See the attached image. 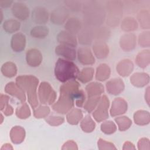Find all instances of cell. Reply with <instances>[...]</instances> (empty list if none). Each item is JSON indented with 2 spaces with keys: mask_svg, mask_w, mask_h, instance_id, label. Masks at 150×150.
Instances as JSON below:
<instances>
[{
  "mask_svg": "<svg viewBox=\"0 0 150 150\" xmlns=\"http://www.w3.org/2000/svg\"><path fill=\"white\" fill-rule=\"evenodd\" d=\"M109 105L110 101L108 97L107 96L103 95L101 97L96 110L93 112V117L97 122H100L108 118Z\"/></svg>",
  "mask_w": 150,
  "mask_h": 150,
  "instance_id": "7",
  "label": "cell"
},
{
  "mask_svg": "<svg viewBox=\"0 0 150 150\" xmlns=\"http://www.w3.org/2000/svg\"><path fill=\"white\" fill-rule=\"evenodd\" d=\"M101 130L104 134L110 135L117 131V126L112 121H106L101 124Z\"/></svg>",
  "mask_w": 150,
  "mask_h": 150,
  "instance_id": "42",
  "label": "cell"
},
{
  "mask_svg": "<svg viewBox=\"0 0 150 150\" xmlns=\"http://www.w3.org/2000/svg\"><path fill=\"white\" fill-rule=\"evenodd\" d=\"M128 109L127 101L122 98H115L111 104L110 108V115L112 117H115L125 113Z\"/></svg>",
  "mask_w": 150,
  "mask_h": 150,
  "instance_id": "12",
  "label": "cell"
},
{
  "mask_svg": "<svg viewBox=\"0 0 150 150\" xmlns=\"http://www.w3.org/2000/svg\"><path fill=\"white\" fill-rule=\"evenodd\" d=\"M114 120L118 125V129L120 131H124L128 129L132 125L131 120L126 116L117 117Z\"/></svg>",
  "mask_w": 150,
  "mask_h": 150,
  "instance_id": "39",
  "label": "cell"
},
{
  "mask_svg": "<svg viewBox=\"0 0 150 150\" xmlns=\"http://www.w3.org/2000/svg\"><path fill=\"white\" fill-rule=\"evenodd\" d=\"M107 91L112 95L117 96L122 93L125 85L124 81L120 78H114L108 81L105 84Z\"/></svg>",
  "mask_w": 150,
  "mask_h": 150,
  "instance_id": "9",
  "label": "cell"
},
{
  "mask_svg": "<svg viewBox=\"0 0 150 150\" xmlns=\"http://www.w3.org/2000/svg\"><path fill=\"white\" fill-rule=\"evenodd\" d=\"M2 112L6 116H10L13 113V108L10 104H8L4 109Z\"/></svg>",
  "mask_w": 150,
  "mask_h": 150,
  "instance_id": "52",
  "label": "cell"
},
{
  "mask_svg": "<svg viewBox=\"0 0 150 150\" xmlns=\"http://www.w3.org/2000/svg\"><path fill=\"white\" fill-rule=\"evenodd\" d=\"M149 37H150V35H149V31L142 32L139 35V38H138L139 45L142 47H149V45H150Z\"/></svg>",
  "mask_w": 150,
  "mask_h": 150,
  "instance_id": "44",
  "label": "cell"
},
{
  "mask_svg": "<svg viewBox=\"0 0 150 150\" xmlns=\"http://www.w3.org/2000/svg\"><path fill=\"white\" fill-rule=\"evenodd\" d=\"M22 104L17 107L15 111L16 115L21 119H26L30 115V110L26 103H22Z\"/></svg>",
  "mask_w": 150,
  "mask_h": 150,
  "instance_id": "41",
  "label": "cell"
},
{
  "mask_svg": "<svg viewBox=\"0 0 150 150\" xmlns=\"http://www.w3.org/2000/svg\"><path fill=\"white\" fill-rule=\"evenodd\" d=\"M101 98V96H93L91 97H88L86 102L84 103L83 105L84 108L88 112H91L97 107L98 104Z\"/></svg>",
  "mask_w": 150,
  "mask_h": 150,
  "instance_id": "40",
  "label": "cell"
},
{
  "mask_svg": "<svg viewBox=\"0 0 150 150\" xmlns=\"http://www.w3.org/2000/svg\"><path fill=\"white\" fill-rule=\"evenodd\" d=\"M94 73V69L93 67H85L80 71L77 79L83 83H88L93 79Z\"/></svg>",
  "mask_w": 150,
  "mask_h": 150,
  "instance_id": "35",
  "label": "cell"
},
{
  "mask_svg": "<svg viewBox=\"0 0 150 150\" xmlns=\"http://www.w3.org/2000/svg\"><path fill=\"white\" fill-rule=\"evenodd\" d=\"M77 58L80 63L84 65H91L95 63V58L91 49L87 47H82L78 49L77 52Z\"/></svg>",
  "mask_w": 150,
  "mask_h": 150,
  "instance_id": "10",
  "label": "cell"
},
{
  "mask_svg": "<svg viewBox=\"0 0 150 150\" xmlns=\"http://www.w3.org/2000/svg\"><path fill=\"white\" fill-rule=\"evenodd\" d=\"M38 97L42 104L52 105L54 103L57 94L49 83L43 81L39 86Z\"/></svg>",
  "mask_w": 150,
  "mask_h": 150,
  "instance_id": "6",
  "label": "cell"
},
{
  "mask_svg": "<svg viewBox=\"0 0 150 150\" xmlns=\"http://www.w3.org/2000/svg\"><path fill=\"white\" fill-rule=\"evenodd\" d=\"M13 2L12 1H9V0H1L0 1V6L2 8H7L10 7L12 3Z\"/></svg>",
  "mask_w": 150,
  "mask_h": 150,
  "instance_id": "53",
  "label": "cell"
},
{
  "mask_svg": "<svg viewBox=\"0 0 150 150\" xmlns=\"http://www.w3.org/2000/svg\"><path fill=\"white\" fill-rule=\"evenodd\" d=\"M106 23L110 27H116L122 16L123 4L120 1H109L106 4Z\"/></svg>",
  "mask_w": 150,
  "mask_h": 150,
  "instance_id": "5",
  "label": "cell"
},
{
  "mask_svg": "<svg viewBox=\"0 0 150 150\" xmlns=\"http://www.w3.org/2000/svg\"><path fill=\"white\" fill-rule=\"evenodd\" d=\"M123 149H135L134 145L131 142L127 141L123 145Z\"/></svg>",
  "mask_w": 150,
  "mask_h": 150,
  "instance_id": "54",
  "label": "cell"
},
{
  "mask_svg": "<svg viewBox=\"0 0 150 150\" xmlns=\"http://www.w3.org/2000/svg\"><path fill=\"white\" fill-rule=\"evenodd\" d=\"M64 3L67 6V8L73 11H79L81 10L83 5L81 1H64Z\"/></svg>",
  "mask_w": 150,
  "mask_h": 150,
  "instance_id": "45",
  "label": "cell"
},
{
  "mask_svg": "<svg viewBox=\"0 0 150 150\" xmlns=\"http://www.w3.org/2000/svg\"><path fill=\"white\" fill-rule=\"evenodd\" d=\"M25 137V129L21 126L13 127L10 132V138L13 144L22 143Z\"/></svg>",
  "mask_w": 150,
  "mask_h": 150,
  "instance_id": "25",
  "label": "cell"
},
{
  "mask_svg": "<svg viewBox=\"0 0 150 150\" xmlns=\"http://www.w3.org/2000/svg\"><path fill=\"white\" fill-rule=\"evenodd\" d=\"M93 50L95 56L98 59H104L109 53V48L105 42L97 40L93 46Z\"/></svg>",
  "mask_w": 150,
  "mask_h": 150,
  "instance_id": "24",
  "label": "cell"
},
{
  "mask_svg": "<svg viewBox=\"0 0 150 150\" xmlns=\"http://www.w3.org/2000/svg\"><path fill=\"white\" fill-rule=\"evenodd\" d=\"M138 149H149V141L146 138H141L138 142Z\"/></svg>",
  "mask_w": 150,
  "mask_h": 150,
  "instance_id": "49",
  "label": "cell"
},
{
  "mask_svg": "<svg viewBox=\"0 0 150 150\" xmlns=\"http://www.w3.org/2000/svg\"><path fill=\"white\" fill-rule=\"evenodd\" d=\"M68 16V9L64 6H59L51 12L50 18L51 22L53 24L62 25L66 22Z\"/></svg>",
  "mask_w": 150,
  "mask_h": 150,
  "instance_id": "8",
  "label": "cell"
},
{
  "mask_svg": "<svg viewBox=\"0 0 150 150\" xmlns=\"http://www.w3.org/2000/svg\"><path fill=\"white\" fill-rule=\"evenodd\" d=\"M134 121L139 125H145L149 123L150 115L148 111L145 110H138L134 114Z\"/></svg>",
  "mask_w": 150,
  "mask_h": 150,
  "instance_id": "28",
  "label": "cell"
},
{
  "mask_svg": "<svg viewBox=\"0 0 150 150\" xmlns=\"http://www.w3.org/2000/svg\"><path fill=\"white\" fill-rule=\"evenodd\" d=\"M45 121L51 126H57L64 122V118L63 117L51 115L46 118Z\"/></svg>",
  "mask_w": 150,
  "mask_h": 150,
  "instance_id": "46",
  "label": "cell"
},
{
  "mask_svg": "<svg viewBox=\"0 0 150 150\" xmlns=\"http://www.w3.org/2000/svg\"><path fill=\"white\" fill-rule=\"evenodd\" d=\"M0 14L1 15V23L2 21V19H3V13H2V10H0Z\"/></svg>",
  "mask_w": 150,
  "mask_h": 150,
  "instance_id": "57",
  "label": "cell"
},
{
  "mask_svg": "<svg viewBox=\"0 0 150 150\" xmlns=\"http://www.w3.org/2000/svg\"><path fill=\"white\" fill-rule=\"evenodd\" d=\"M42 55L40 52L36 49H30L26 52V60L30 67H38L42 62Z\"/></svg>",
  "mask_w": 150,
  "mask_h": 150,
  "instance_id": "17",
  "label": "cell"
},
{
  "mask_svg": "<svg viewBox=\"0 0 150 150\" xmlns=\"http://www.w3.org/2000/svg\"><path fill=\"white\" fill-rule=\"evenodd\" d=\"M111 74L110 67L105 63L100 64L96 69V79L98 81H104L107 80Z\"/></svg>",
  "mask_w": 150,
  "mask_h": 150,
  "instance_id": "27",
  "label": "cell"
},
{
  "mask_svg": "<svg viewBox=\"0 0 150 150\" xmlns=\"http://www.w3.org/2000/svg\"><path fill=\"white\" fill-rule=\"evenodd\" d=\"M137 19L142 29H149V12L148 11L142 9L140 11L137 15Z\"/></svg>",
  "mask_w": 150,
  "mask_h": 150,
  "instance_id": "36",
  "label": "cell"
},
{
  "mask_svg": "<svg viewBox=\"0 0 150 150\" xmlns=\"http://www.w3.org/2000/svg\"><path fill=\"white\" fill-rule=\"evenodd\" d=\"M55 53L57 55L61 56L67 60L71 61L76 59L77 53L74 47L61 44L56 47Z\"/></svg>",
  "mask_w": 150,
  "mask_h": 150,
  "instance_id": "19",
  "label": "cell"
},
{
  "mask_svg": "<svg viewBox=\"0 0 150 150\" xmlns=\"http://www.w3.org/2000/svg\"><path fill=\"white\" fill-rule=\"evenodd\" d=\"M50 108L47 105H40L38 108L35 109L33 115L36 118H42L46 117L50 113Z\"/></svg>",
  "mask_w": 150,
  "mask_h": 150,
  "instance_id": "43",
  "label": "cell"
},
{
  "mask_svg": "<svg viewBox=\"0 0 150 150\" xmlns=\"http://www.w3.org/2000/svg\"><path fill=\"white\" fill-rule=\"evenodd\" d=\"M134 64L128 59H123L118 62L116 66L117 73L122 77L128 76L133 71Z\"/></svg>",
  "mask_w": 150,
  "mask_h": 150,
  "instance_id": "21",
  "label": "cell"
},
{
  "mask_svg": "<svg viewBox=\"0 0 150 150\" xmlns=\"http://www.w3.org/2000/svg\"><path fill=\"white\" fill-rule=\"evenodd\" d=\"M3 149H13V147L10 144H5L2 145V146L1 148V150Z\"/></svg>",
  "mask_w": 150,
  "mask_h": 150,
  "instance_id": "56",
  "label": "cell"
},
{
  "mask_svg": "<svg viewBox=\"0 0 150 150\" xmlns=\"http://www.w3.org/2000/svg\"><path fill=\"white\" fill-rule=\"evenodd\" d=\"M149 87H148L146 88V91H145V100H146L147 104L149 105Z\"/></svg>",
  "mask_w": 150,
  "mask_h": 150,
  "instance_id": "55",
  "label": "cell"
},
{
  "mask_svg": "<svg viewBox=\"0 0 150 150\" xmlns=\"http://www.w3.org/2000/svg\"><path fill=\"white\" fill-rule=\"evenodd\" d=\"M26 46V36L22 33H15L11 40V47L15 52L23 50Z\"/></svg>",
  "mask_w": 150,
  "mask_h": 150,
  "instance_id": "20",
  "label": "cell"
},
{
  "mask_svg": "<svg viewBox=\"0 0 150 150\" xmlns=\"http://www.w3.org/2000/svg\"><path fill=\"white\" fill-rule=\"evenodd\" d=\"M94 39V28L86 25L78 33V40L81 45H90Z\"/></svg>",
  "mask_w": 150,
  "mask_h": 150,
  "instance_id": "13",
  "label": "cell"
},
{
  "mask_svg": "<svg viewBox=\"0 0 150 150\" xmlns=\"http://www.w3.org/2000/svg\"><path fill=\"white\" fill-rule=\"evenodd\" d=\"M49 14L47 10L44 7L37 6L32 12V21L37 24H45L49 20Z\"/></svg>",
  "mask_w": 150,
  "mask_h": 150,
  "instance_id": "14",
  "label": "cell"
},
{
  "mask_svg": "<svg viewBox=\"0 0 150 150\" xmlns=\"http://www.w3.org/2000/svg\"><path fill=\"white\" fill-rule=\"evenodd\" d=\"M57 42L64 45H67L73 47H76L77 45V39L75 35L71 34L66 30H62L57 36Z\"/></svg>",
  "mask_w": 150,
  "mask_h": 150,
  "instance_id": "18",
  "label": "cell"
},
{
  "mask_svg": "<svg viewBox=\"0 0 150 150\" xmlns=\"http://www.w3.org/2000/svg\"><path fill=\"white\" fill-rule=\"evenodd\" d=\"M4 30L8 33H12L19 30L21 23L19 21L15 19H9L5 21L3 23Z\"/></svg>",
  "mask_w": 150,
  "mask_h": 150,
  "instance_id": "37",
  "label": "cell"
},
{
  "mask_svg": "<svg viewBox=\"0 0 150 150\" xmlns=\"http://www.w3.org/2000/svg\"><path fill=\"white\" fill-rule=\"evenodd\" d=\"M99 149H116L114 145L110 142H107L101 138H100L97 142Z\"/></svg>",
  "mask_w": 150,
  "mask_h": 150,
  "instance_id": "47",
  "label": "cell"
},
{
  "mask_svg": "<svg viewBox=\"0 0 150 150\" xmlns=\"http://www.w3.org/2000/svg\"><path fill=\"white\" fill-rule=\"evenodd\" d=\"M121 29L125 32H131L137 29L138 22L132 17H126L125 18L121 23Z\"/></svg>",
  "mask_w": 150,
  "mask_h": 150,
  "instance_id": "33",
  "label": "cell"
},
{
  "mask_svg": "<svg viewBox=\"0 0 150 150\" xmlns=\"http://www.w3.org/2000/svg\"><path fill=\"white\" fill-rule=\"evenodd\" d=\"M137 44V39L134 34L128 33L121 36L120 40V45L121 48L125 51L129 52L133 50Z\"/></svg>",
  "mask_w": 150,
  "mask_h": 150,
  "instance_id": "16",
  "label": "cell"
},
{
  "mask_svg": "<svg viewBox=\"0 0 150 150\" xmlns=\"http://www.w3.org/2000/svg\"><path fill=\"white\" fill-rule=\"evenodd\" d=\"M81 10L86 25L93 28L98 27L105 20V9L96 1L87 2L83 5Z\"/></svg>",
  "mask_w": 150,
  "mask_h": 150,
  "instance_id": "2",
  "label": "cell"
},
{
  "mask_svg": "<svg viewBox=\"0 0 150 150\" xmlns=\"http://www.w3.org/2000/svg\"><path fill=\"white\" fill-rule=\"evenodd\" d=\"M9 97L7 95L1 94L0 96V110L1 111L4 110L5 107L8 104V101L9 100Z\"/></svg>",
  "mask_w": 150,
  "mask_h": 150,
  "instance_id": "50",
  "label": "cell"
},
{
  "mask_svg": "<svg viewBox=\"0 0 150 150\" xmlns=\"http://www.w3.org/2000/svg\"><path fill=\"white\" fill-rule=\"evenodd\" d=\"M82 28L83 24L81 21L75 17H71L69 18L64 25L66 31L73 35L78 34Z\"/></svg>",
  "mask_w": 150,
  "mask_h": 150,
  "instance_id": "22",
  "label": "cell"
},
{
  "mask_svg": "<svg viewBox=\"0 0 150 150\" xmlns=\"http://www.w3.org/2000/svg\"><path fill=\"white\" fill-rule=\"evenodd\" d=\"M131 83L137 87H143L149 82V76L146 73H135L130 77Z\"/></svg>",
  "mask_w": 150,
  "mask_h": 150,
  "instance_id": "23",
  "label": "cell"
},
{
  "mask_svg": "<svg viewBox=\"0 0 150 150\" xmlns=\"http://www.w3.org/2000/svg\"><path fill=\"white\" fill-rule=\"evenodd\" d=\"M83 117L82 111L79 108H73L69 111L66 115V120L69 124L77 125Z\"/></svg>",
  "mask_w": 150,
  "mask_h": 150,
  "instance_id": "29",
  "label": "cell"
},
{
  "mask_svg": "<svg viewBox=\"0 0 150 150\" xmlns=\"http://www.w3.org/2000/svg\"><path fill=\"white\" fill-rule=\"evenodd\" d=\"M1 124H2L3 122V120H4V117L2 115V114L1 113Z\"/></svg>",
  "mask_w": 150,
  "mask_h": 150,
  "instance_id": "58",
  "label": "cell"
},
{
  "mask_svg": "<svg viewBox=\"0 0 150 150\" xmlns=\"http://www.w3.org/2000/svg\"><path fill=\"white\" fill-rule=\"evenodd\" d=\"M5 91L13 97L17 98L21 103L26 101V96L25 92L18 86L16 83L9 82L5 87Z\"/></svg>",
  "mask_w": 150,
  "mask_h": 150,
  "instance_id": "15",
  "label": "cell"
},
{
  "mask_svg": "<svg viewBox=\"0 0 150 150\" xmlns=\"http://www.w3.org/2000/svg\"><path fill=\"white\" fill-rule=\"evenodd\" d=\"M49 29L45 26H36L30 30V35L37 39H43L49 34Z\"/></svg>",
  "mask_w": 150,
  "mask_h": 150,
  "instance_id": "38",
  "label": "cell"
},
{
  "mask_svg": "<svg viewBox=\"0 0 150 150\" xmlns=\"http://www.w3.org/2000/svg\"><path fill=\"white\" fill-rule=\"evenodd\" d=\"M86 91L88 97L101 96L104 93V86L101 83L93 82L87 84L86 87Z\"/></svg>",
  "mask_w": 150,
  "mask_h": 150,
  "instance_id": "26",
  "label": "cell"
},
{
  "mask_svg": "<svg viewBox=\"0 0 150 150\" xmlns=\"http://www.w3.org/2000/svg\"><path fill=\"white\" fill-rule=\"evenodd\" d=\"M54 72L57 80L64 83L77 79L80 70L73 62L59 58L55 64Z\"/></svg>",
  "mask_w": 150,
  "mask_h": 150,
  "instance_id": "3",
  "label": "cell"
},
{
  "mask_svg": "<svg viewBox=\"0 0 150 150\" xmlns=\"http://www.w3.org/2000/svg\"><path fill=\"white\" fill-rule=\"evenodd\" d=\"M15 83L27 94L28 102L31 107L33 109L36 108L39 104L37 95L39 79L32 75H23L18 76Z\"/></svg>",
  "mask_w": 150,
  "mask_h": 150,
  "instance_id": "4",
  "label": "cell"
},
{
  "mask_svg": "<svg viewBox=\"0 0 150 150\" xmlns=\"http://www.w3.org/2000/svg\"><path fill=\"white\" fill-rule=\"evenodd\" d=\"M110 30L105 26L94 28V39H96V41L104 42L110 38Z\"/></svg>",
  "mask_w": 150,
  "mask_h": 150,
  "instance_id": "31",
  "label": "cell"
},
{
  "mask_svg": "<svg viewBox=\"0 0 150 150\" xmlns=\"http://www.w3.org/2000/svg\"><path fill=\"white\" fill-rule=\"evenodd\" d=\"M11 11L13 15L21 21H25L29 18V9L22 2H14Z\"/></svg>",
  "mask_w": 150,
  "mask_h": 150,
  "instance_id": "11",
  "label": "cell"
},
{
  "mask_svg": "<svg viewBox=\"0 0 150 150\" xmlns=\"http://www.w3.org/2000/svg\"><path fill=\"white\" fill-rule=\"evenodd\" d=\"M62 149H78L77 145L75 142L69 140L65 142L62 148Z\"/></svg>",
  "mask_w": 150,
  "mask_h": 150,
  "instance_id": "51",
  "label": "cell"
},
{
  "mask_svg": "<svg viewBox=\"0 0 150 150\" xmlns=\"http://www.w3.org/2000/svg\"><path fill=\"white\" fill-rule=\"evenodd\" d=\"M150 62L149 50H144L138 53L135 57V63L141 68L147 67Z\"/></svg>",
  "mask_w": 150,
  "mask_h": 150,
  "instance_id": "30",
  "label": "cell"
},
{
  "mask_svg": "<svg viewBox=\"0 0 150 150\" xmlns=\"http://www.w3.org/2000/svg\"><path fill=\"white\" fill-rule=\"evenodd\" d=\"M79 83L74 80L64 83L60 87V96L58 100L52 105V109L57 113L64 114L74 106L76 98L80 91Z\"/></svg>",
  "mask_w": 150,
  "mask_h": 150,
  "instance_id": "1",
  "label": "cell"
},
{
  "mask_svg": "<svg viewBox=\"0 0 150 150\" xmlns=\"http://www.w3.org/2000/svg\"><path fill=\"white\" fill-rule=\"evenodd\" d=\"M86 101V95L83 90H81L79 94L75 100V104L77 107H81L84 105Z\"/></svg>",
  "mask_w": 150,
  "mask_h": 150,
  "instance_id": "48",
  "label": "cell"
},
{
  "mask_svg": "<svg viewBox=\"0 0 150 150\" xmlns=\"http://www.w3.org/2000/svg\"><path fill=\"white\" fill-rule=\"evenodd\" d=\"M80 127L85 132H91L96 128V123L90 115H87L81 121Z\"/></svg>",
  "mask_w": 150,
  "mask_h": 150,
  "instance_id": "34",
  "label": "cell"
},
{
  "mask_svg": "<svg viewBox=\"0 0 150 150\" xmlns=\"http://www.w3.org/2000/svg\"><path fill=\"white\" fill-rule=\"evenodd\" d=\"M2 74L8 78L14 77L17 73V67L16 64L11 62H7L4 63L1 68Z\"/></svg>",
  "mask_w": 150,
  "mask_h": 150,
  "instance_id": "32",
  "label": "cell"
}]
</instances>
